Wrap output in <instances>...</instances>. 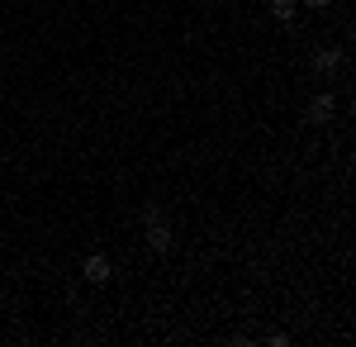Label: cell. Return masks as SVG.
Segmentation results:
<instances>
[{
	"label": "cell",
	"instance_id": "obj_1",
	"mask_svg": "<svg viewBox=\"0 0 356 347\" xmlns=\"http://www.w3.org/2000/svg\"><path fill=\"white\" fill-rule=\"evenodd\" d=\"M171 238H176V233H171V224H166V214L162 219H147V247H152V252H166V247H171Z\"/></svg>",
	"mask_w": 356,
	"mask_h": 347
},
{
	"label": "cell",
	"instance_id": "obj_2",
	"mask_svg": "<svg viewBox=\"0 0 356 347\" xmlns=\"http://www.w3.org/2000/svg\"><path fill=\"white\" fill-rule=\"evenodd\" d=\"M81 271H86V281H90V286H105V281L114 276V267H110V257H105V252H90Z\"/></svg>",
	"mask_w": 356,
	"mask_h": 347
},
{
	"label": "cell",
	"instance_id": "obj_6",
	"mask_svg": "<svg viewBox=\"0 0 356 347\" xmlns=\"http://www.w3.org/2000/svg\"><path fill=\"white\" fill-rule=\"evenodd\" d=\"M304 5H309V10H328L332 0H304Z\"/></svg>",
	"mask_w": 356,
	"mask_h": 347
},
{
	"label": "cell",
	"instance_id": "obj_3",
	"mask_svg": "<svg viewBox=\"0 0 356 347\" xmlns=\"http://www.w3.org/2000/svg\"><path fill=\"white\" fill-rule=\"evenodd\" d=\"M337 67H342V48H323V53L314 57V72H318V77H332Z\"/></svg>",
	"mask_w": 356,
	"mask_h": 347
},
{
	"label": "cell",
	"instance_id": "obj_4",
	"mask_svg": "<svg viewBox=\"0 0 356 347\" xmlns=\"http://www.w3.org/2000/svg\"><path fill=\"white\" fill-rule=\"evenodd\" d=\"M332 109H337V100H332V95H314V105H309V124H328Z\"/></svg>",
	"mask_w": 356,
	"mask_h": 347
},
{
	"label": "cell",
	"instance_id": "obj_5",
	"mask_svg": "<svg viewBox=\"0 0 356 347\" xmlns=\"http://www.w3.org/2000/svg\"><path fill=\"white\" fill-rule=\"evenodd\" d=\"M266 5H271V20H280V24L295 20V0H266Z\"/></svg>",
	"mask_w": 356,
	"mask_h": 347
}]
</instances>
